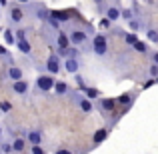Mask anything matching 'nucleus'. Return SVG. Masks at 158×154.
Returning a JSON list of instances; mask_svg holds the SVG:
<instances>
[{"mask_svg":"<svg viewBox=\"0 0 158 154\" xmlns=\"http://www.w3.org/2000/svg\"><path fill=\"white\" fill-rule=\"evenodd\" d=\"M54 84H56V80H54V76H38V80H36V88L42 90V92H50L54 90Z\"/></svg>","mask_w":158,"mask_h":154,"instance_id":"f257e3e1","label":"nucleus"},{"mask_svg":"<svg viewBox=\"0 0 158 154\" xmlns=\"http://www.w3.org/2000/svg\"><path fill=\"white\" fill-rule=\"evenodd\" d=\"M106 44H108L106 36H102V34L94 36V40H92V50H94V54H98V56L106 54Z\"/></svg>","mask_w":158,"mask_h":154,"instance_id":"f03ea898","label":"nucleus"},{"mask_svg":"<svg viewBox=\"0 0 158 154\" xmlns=\"http://www.w3.org/2000/svg\"><path fill=\"white\" fill-rule=\"evenodd\" d=\"M86 40H88V36H86V32H84V30H72V32H70V42L76 44V46L84 44Z\"/></svg>","mask_w":158,"mask_h":154,"instance_id":"7ed1b4c3","label":"nucleus"},{"mask_svg":"<svg viewBox=\"0 0 158 154\" xmlns=\"http://www.w3.org/2000/svg\"><path fill=\"white\" fill-rule=\"evenodd\" d=\"M46 68H48V72L50 74H58L60 72V56H52L48 58V62H46Z\"/></svg>","mask_w":158,"mask_h":154,"instance_id":"20e7f679","label":"nucleus"},{"mask_svg":"<svg viewBox=\"0 0 158 154\" xmlns=\"http://www.w3.org/2000/svg\"><path fill=\"white\" fill-rule=\"evenodd\" d=\"M78 68H80V64H78L76 58H68V56H66V60H64V70H66V72L74 74V72H78Z\"/></svg>","mask_w":158,"mask_h":154,"instance_id":"39448f33","label":"nucleus"},{"mask_svg":"<svg viewBox=\"0 0 158 154\" xmlns=\"http://www.w3.org/2000/svg\"><path fill=\"white\" fill-rule=\"evenodd\" d=\"M106 18H110L112 22H116L118 18H122V10H118L116 6H108L106 8Z\"/></svg>","mask_w":158,"mask_h":154,"instance_id":"423d86ee","label":"nucleus"},{"mask_svg":"<svg viewBox=\"0 0 158 154\" xmlns=\"http://www.w3.org/2000/svg\"><path fill=\"white\" fill-rule=\"evenodd\" d=\"M12 90H14L16 94H26V92H28V82H24L22 78H20V80H14Z\"/></svg>","mask_w":158,"mask_h":154,"instance_id":"0eeeda50","label":"nucleus"},{"mask_svg":"<svg viewBox=\"0 0 158 154\" xmlns=\"http://www.w3.org/2000/svg\"><path fill=\"white\" fill-rule=\"evenodd\" d=\"M16 46H18V50H20V52H24V54H30V52H32V46H30V42H28L26 38L16 40Z\"/></svg>","mask_w":158,"mask_h":154,"instance_id":"6e6552de","label":"nucleus"},{"mask_svg":"<svg viewBox=\"0 0 158 154\" xmlns=\"http://www.w3.org/2000/svg\"><path fill=\"white\" fill-rule=\"evenodd\" d=\"M8 78H10V80H20V78H22V70H20L18 66H10V68H8Z\"/></svg>","mask_w":158,"mask_h":154,"instance_id":"1a4fd4ad","label":"nucleus"},{"mask_svg":"<svg viewBox=\"0 0 158 154\" xmlns=\"http://www.w3.org/2000/svg\"><path fill=\"white\" fill-rule=\"evenodd\" d=\"M50 16H54L56 20H60V22H64V20L70 18V14L66 10H50Z\"/></svg>","mask_w":158,"mask_h":154,"instance_id":"9d476101","label":"nucleus"},{"mask_svg":"<svg viewBox=\"0 0 158 154\" xmlns=\"http://www.w3.org/2000/svg\"><path fill=\"white\" fill-rule=\"evenodd\" d=\"M56 42H58V48H68L70 46V36H66V34H58V38H56Z\"/></svg>","mask_w":158,"mask_h":154,"instance_id":"9b49d317","label":"nucleus"},{"mask_svg":"<svg viewBox=\"0 0 158 154\" xmlns=\"http://www.w3.org/2000/svg\"><path fill=\"white\" fill-rule=\"evenodd\" d=\"M22 18H24V12L20 10V8H12L10 10V20L12 22H20Z\"/></svg>","mask_w":158,"mask_h":154,"instance_id":"f8f14e48","label":"nucleus"},{"mask_svg":"<svg viewBox=\"0 0 158 154\" xmlns=\"http://www.w3.org/2000/svg\"><path fill=\"white\" fill-rule=\"evenodd\" d=\"M106 128H100V130H96V134H94V144H100V142H104L106 140Z\"/></svg>","mask_w":158,"mask_h":154,"instance_id":"ddd939ff","label":"nucleus"},{"mask_svg":"<svg viewBox=\"0 0 158 154\" xmlns=\"http://www.w3.org/2000/svg\"><path fill=\"white\" fill-rule=\"evenodd\" d=\"M54 92L56 94H66L68 92V84H66V82H56V84H54Z\"/></svg>","mask_w":158,"mask_h":154,"instance_id":"4468645a","label":"nucleus"},{"mask_svg":"<svg viewBox=\"0 0 158 154\" xmlns=\"http://www.w3.org/2000/svg\"><path fill=\"white\" fill-rule=\"evenodd\" d=\"M28 142H32V144H40V142H42V136H40L38 132L32 130V132H28Z\"/></svg>","mask_w":158,"mask_h":154,"instance_id":"2eb2a0df","label":"nucleus"},{"mask_svg":"<svg viewBox=\"0 0 158 154\" xmlns=\"http://www.w3.org/2000/svg\"><path fill=\"white\" fill-rule=\"evenodd\" d=\"M80 110L82 112H90V110H92V102H90V98H82V100H80Z\"/></svg>","mask_w":158,"mask_h":154,"instance_id":"dca6fc26","label":"nucleus"},{"mask_svg":"<svg viewBox=\"0 0 158 154\" xmlns=\"http://www.w3.org/2000/svg\"><path fill=\"white\" fill-rule=\"evenodd\" d=\"M132 46H134L138 52H146V50H148V44H146V42H142V40H136Z\"/></svg>","mask_w":158,"mask_h":154,"instance_id":"f3484780","label":"nucleus"},{"mask_svg":"<svg viewBox=\"0 0 158 154\" xmlns=\"http://www.w3.org/2000/svg\"><path fill=\"white\" fill-rule=\"evenodd\" d=\"M4 40H6V44H16V36L10 30H4Z\"/></svg>","mask_w":158,"mask_h":154,"instance_id":"a211bd4d","label":"nucleus"},{"mask_svg":"<svg viewBox=\"0 0 158 154\" xmlns=\"http://www.w3.org/2000/svg\"><path fill=\"white\" fill-rule=\"evenodd\" d=\"M114 104H116V102L112 100V98H106V100H102V108L110 112V110H114Z\"/></svg>","mask_w":158,"mask_h":154,"instance_id":"6ab92c4d","label":"nucleus"},{"mask_svg":"<svg viewBox=\"0 0 158 154\" xmlns=\"http://www.w3.org/2000/svg\"><path fill=\"white\" fill-rule=\"evenodd\" d=\"M12 148H14L16 152H22V150H24V140H22V138H16L14 144H12Z\"/></svg>","mask_w":158,"mask_h":154,"instance_id":"aec40b11","label":"nucleus"},{"mask_svg":"<svg viewBox=\"0 0 158 154\" xmlns=\"http://www.w3.org/2000/svg\"><path fill=\"white\" fill-rule=\"evenodd\" d=\"M128 28H130L132 32L140 30V24H138V20H136V18H130V20H128Z\"/></svg>","mask_w":158,"mask_h":154,"instance_id":"412c9836","label":"nucleus"},{"mask_svg":"<svg viewBox=\"0 0 158 154\" xmlns=\"http://www.w3.org/2000/svg\"><path fill=\"white\" fill-rule=\"evenodd\" d=\"M86 98H90V100H94V98H98V90L96 88H86Z\"/></svg>","mask_w":158,"mask_h":154,"instance_id":"4be33fe9","label":"nucleus"},{"mask_svg":"<svg viewBox=\"0 0 158 154\" xmlns=\"http://www.w3.org/2000/svg\"><path fill=\"white\" fill-rule=\"evenodd\" d=\"M146 36H148V40H150V42H154V44L158 42V32L156 30H148Z\"/></svg>","mask_w":158,"mask_h":154,"instance_id":"5701e85b","label":"nucleus"},{"mask_svg":"<svg viewBox=\"0 0 158 154\" xmlns=\"http://www.w3.org/2000/svg\"><path fill=\"white\" fill-rule=\"evenodd\" d=\"M0 110H2V112H10V110H12V104L8 102V100L0 102Z\"/></svg>","mask_w":158,"mask_h":154,"instance_id":"b1692460","label":"nucleus"},{"mask_svg":"<svg viewBox=\"0 0 158 154\" xmlns=\"http://www.w3.org/2000/svg\"><path fill=\"white\" fill-rule=\"evenodd\" d=\"M48 24H50L52 28H60V20H56L54 16H48Z\"/></svg>","mask_w":158,"mask_h":154,"instance_id":"393cba45","label":"nucleus"},{"mask_svg":"<svg viewBox=\"0 0 158 154\" xmlns=\"http://www.w3.org/2000/svg\"><path fill=\"white\" fill-rule=\"evenodd\" d=\"M122 18H126V20L134 18V14H132V10H130V8H126V10H122Z\"/></svg>","mask_w":158,"mask_h":154,"instance_id":"a878e982","label":"nucleus"},{"mask_svg":"<svg viewBox=\"0 0 158 154\" xmlns=\"http://www.w3.org/2000/svg\"><path fill=\"white\" fill-rule=\"evenodd\" d=\"M136 40H138V38H136V34H134V32H132V34L128 32V34H126V42H128V44H134Z\"/></svg>","mask_w":158,"mask_h":154,"instance_id":"bb28decb","label":"nucleus"},{"mask_svg":"<svg viewBox=\"0 0 158 154\" xmlns=\"http://www.w3.org/2000/svg\"><path fill=\"white\" fill-rule=\"evenodd\" d=\"M44 150L40 148V144H32V154H42Z\"/></svg>","mask_w":158,"mask_h":154,"instance_id":"cd10ccee","label":"nucleus"},{"mask_svg":"<svg viewBox=\"0 0 158 154\" xmlns=\"http://www.w3.org/2000/svg\"><path fill=\"white\" fill-rule=\"evenodd\" d=\"M118 102L120 104H128V102H130V96H128V94H122V96L118 98Z\"/></svg>","mask_w":158,"mask_h":154,"instance_id":"c85d7f7f","label":"nucleus"},{"mask_svg":"<svg viewBox=\"0 0 158 154\" xmlns=\"http://www.w3.org/2000/svg\"><path fill=\"white\" fill-rule=\"evenodd\" d=\"M110 22H112L110 18H102L100 20V28H108V26H110Z\"/></svg>","mask_w":158,"mask_h":154,"instance_id":"c756f323","label":"nucleus"},{"mask_svg":"<svg viewBox=\"0 0 158 154\" xmlns=\"http://www.w3.org/2000/svg\"><path fill=\"white\" fill-rule=\"evenodd\" d=\"M150 74H152V76H158V64H156V62L150 66Z\"/></svg>","mask_w":158,"mask_h":154,"instance_id":"7c9ffc66","label":"nucleus"},{"mask_svg":"<svg viewBox=\"0 0 158 154\" xmlns=\"http://www.w3.org/2000/svg\"><path fill=\"white\" fill-rule=\"evenodd\" d=\"M14 36H16V40H22V38H24V30H16Z\"/></svg>","mask_w":158,"mask_h":154,"instance_id":"2f4dec72","label":"nucleus"},{"mask_svg":"<svg viewBox=\"0 0 158 154\" xmlns=\"http://www.w3.org/2000/svg\"><path fill=\"white\" fill-rule=\"evenodd\" d=\"M2 150H4V152H12V150H14V148H12L10 144H4V146H2Z\"/></svg>","mask_w":158,"mask_h":154,"instance_id":"473e14b6","label":"nucleus"},{"mask_svg":"<svg viewBox=\"0 0 158 154\" xmlns=\"http://www.w3.org/2000/svg\"><path fill=\"white\" fill-rule=\"evenodd\" d=\"M0 56H6V48H4L2 44H0Z\"/></svg>","mask_w":158,"mask_h":154,"instance_id":"72a5a7b5","label":"nucleus"},{"mask_svg":"<svg viewBox=\"0 0 158 154\" xmlns=\"http://www.w3.org/2000/svg\"><path fill=\"white\" fill-rule=\"evenodd\" d=\"M152 60H154V62H156V64H158V52L154 54V56H152Z\"/></svg>","mask_w":158,"mask_h":154,"instance_id":"f704fd0d","label":"nucleus"},{"mask_svg":"<svg viewBox=\"0 0 158 154\" xmlns=\"http://www.w3.org/2000/svg\"><path fill=\"white\" fill-rule=\"evenodd\" d=\"M6 2L8 0H0V6H6Z\"/></svg>","mask_w":158,"mask_h":154,"instance_id":"c9c22d12","label":"nucleus"},{"mask_svg":"<svg viewBox=\"0 0 158 154\" xmlns=\"http://www.w3.org/2000/svg\"><path fill=\"white\" fill-rule=\"evenodd\" d=\"M18 2H28V0H18Z\"/></svg>","mask_w":158,"mask_h":154,"instance_id":"e433bc0d","label":"nucleus"},{"mask_svg":"<svg viewBox=\"0 0 158 154\" xmlns=\"http://www.w3.org/2000/svg\"><path fill=\"white\" fill-rule=\"evenodd\" d=\"M0 136H2V126H0Z\"/></svg>","mask_w":158,"mask_h":154,"instance_id":"4c0bfd02","label":"nucleus"}]
</instances>
